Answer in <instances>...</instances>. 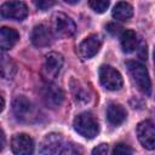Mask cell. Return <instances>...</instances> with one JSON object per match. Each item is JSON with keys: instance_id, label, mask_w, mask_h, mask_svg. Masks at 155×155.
<instances>
[{"instance_id": "cell-1", "label": "cell", "mask_w": 155, "mask_h": 155, "mask_svg": "<svg viewBox=\"0 0 155 155\" xmlns=\"http://www.w3.org/2000/svg\"><path fill=\"white\" fill-rule=\"evenodd\" d=\"M126 67L132 75L137 87L142 93L145 96H150L151 93V80L149 76V73L144 64L137 62V61H128L126 62Z\"/></svg>"}, {"instance_id": "cell-2", "label": "cell", "mask_w": 155, "mask_h": 155, "mask_svg": "<svg viewBox=\"0 0 155 155\" xmlns=\"http://www.w3.org/2000/svg\"><path fill=\"white\" fill-rule=\"evenodd\" d=\"M74 130L87 139H93L99 132V125L97 119L91 113H81L74 119Z\"/></svg>"}, {"instance_id": "cell-3", "label": "cell", "mask_w": 155, "mask_h": 155, "mask_svg": "<svg viewBox=\"0 0 155 155\" xmlns=\"http://www.w3.org/2000/svg\"><path fill=\"white\" fill-rule=\"evenodd\" d=\"M99 81L102 86L109 91H117L124 85L122 75L114 67L103 64L99 68Z\"/></svg>"}, {"instance_id": "cell-4", "label": "cell", "mask_w": 155, "mask_h": 155, "mask_svg": "<svg viewBox=\"0 0 155 155\" xmlns=\"http://www.w3.org/2000/svg\"><path fill=\"white\" fill-rule=\"evenodd\" d=\"M52 28L56 35L61 38H70L76 31V25L74 21L65 13L57 12L52 17Z\"/></svg>"}, {"instance_id": "cell-5", "label": "cell", "mask_w": 155, "mask_h": 155, "mask_svg": "<svg viewBox=\"0 0 155 155\" xmlns=\"http://www.w3.org/2000/svg\"><path fill=\"white\" fill-rule=\"evenodd\" d=\"M63 56L61 53H57V52H50L45 56V61H44V64H42V69H41V73H42V76L47 80V81H52L54 80L62 67H63Z\"/></svg>"}, {"instance_id": "cell-6", "label": "cell", "mask_w": 155, "mask_h": 155, "mask_svg": "<svg viewBox=\"0 0 155 155\" xmlns=\"http://www.w3.org/2000/svg\"><path fill=\"white\" fill-rule=\"evenodd\" d=\"M0 15L7 19L23 21L28 16V7L23 1H6L0 6Z\"/></svg>"}, {"instance_id": "cell-7", "label": "cell", "mask_w": 155, "mask_h": 155, "mask_svg": "<svg viewBox=\"0 0 155 155\" xmlns=\"http://www.w3.org/2000/svg\"><path fill=\"white\" fill-rule=\"evenodd\" d=\"M137 137L145 149L153 150L155 148V127L151 120H144L138 124Z\"/></svg>"}, {"instance_id": "cell-8", "label": "cell", "mask_w": 155, "mask_h": 155, "mask_svg": "<svg viewBox=\"0 0 155 155\" xmlns=\"http://www.w3.org/2000/svg\"><path fill=\"white\" fill-rule=\"evenodd\" d=\"M11 150L15 155H31L34 151V140L25 133H17L11 139Z\"/></svg>"}, {"instance_id": "cell-9", "label": "cell", "mask_w": 155, "mask_h": 155, "mask_svg": "<svg viewBox=\"0 0 155 155\" xmlns=\"http://www.w3.org/2000/svg\"><path fill=\"white\" fill-rule=\"evenodd\" d=\"M101 45H102V42H101V39L98 35H96V34L88 35L78 46V53L81 59H90L97 54V52L101 48Z\"/></svg>"}, {"instance_id": "cell-10", "label": "cell", "mask_w": 155, "mask_h": 155, "mask_svg": "<svg viewBox=\"0 0 155 155\" xmlns=\"http://www.w3.org/2000/svg\"><path fill=\"white\" fill-rule=\"evenodd\" d=\"M63 99H64V93L61 87H58L57 85H53L51 82H48L44 86L42 101L48 108L54 109V108L59 107L62 104Z\"/></svg>"}, {"instance_id": "cell-11", "label": "cell", "mask_w": 155, "mask_h": 155, "mask_svg": "<svg viewBox=\"0 0 155 155\" xmlns=\"http://www.w3.org/2000/svg\"><path fill=\"white\" fill-rule=\"evenodd\" d=\"M63 143V137L59 133L51 132L44 136L39 144L40 155H54Z\"/></svg>"}, {"instance_id": "cell-12", "label": "cell", "mask_w": 155, "mask_h": 155, "mask_svg": "<svg viewBox=\"0 0 155 155\" xmlns=\"http://www.w3.org/2000/svg\"><path fill=\"white\" fill-rule=\"evenodd\" d=\"M31 42L35 47H46L50 46L53 41V34L51 29L45 24H39L33 28L31 31Z\"/></svg>"}, {"instance_id": "cell-13", "label": "cell", "mask_w": 155, "mask_h": 155, "mask_svg": "<svg viewBox=\"0 0 155 155\" xmlns=\"http://www.w3.org/2000/svg\"><path fill=\"white\" fill-rule=\"evenodd\" d=\"M70 90H71L73 98L78 104H86L91 101V91L81 81H79L76 79H71L70 80Z\"/></svg>"}, {"instance_id": "cell-14", "label": "cell", "mask_w": 155, "mask_h": 155, "mask_svg": "<svg viewBox=\"0 0 155 155\" xmlns=\"http://www.w3.org/2000/svg\"><path fill=\"white\" fill-rule=\"evenodd\" d=\"M12 110H13V114L16 115L17 119L23 120V119L29 117L28 115L31 114L33 104L24 96H17L12 102Z\"/></svg>"}, {"instance_id": "cell-15", "label": "cell", "mask_w": 155, "mask_h": 155, "mask_svg": "<svg viewBox=\"0 0 155 155\" xmlns=\"http://www.w3.org/2000/svg\"><path fill=\"white\" fill-rule=\"evenodd\" d=\"M18 40H19V34L16 29L10 27L0 28V50L2 51L11 50L17 44Z\"/></svg>"}, {"instance_id": "cell-16", "label": "cell", "mask_w": 155, "mask_h": 155, "mask_svg": "<svg viewBox=\"0 0 155 155\" xmlns=\"http://www.w3.org/2000/svg\"><path fill=\"white\" fill-rule=\"evenodd\" d=\"M126 116H127V111L121 104H117V103L109 104L107 109V119L111 125L114 126L121 125L126 120Z\"/></svg>"}, {"instance_id": "cell-17", "label": "cell", "mask_w": 155, "mask_h": 155, "mask_svg": "<svg viewBox=\"0 0 155 155\" xmlns=\"http://www.w3.org/2000/svg\"><path fill=\"white\" fill-rule=\"evenodd\" d=\"M17 73V65L15 61L5 53H0V78L10 80Z\"/></svg>"}, {"instance_id": "cell-18", "label": "cell", "mask_w": 155, "mask_h": 155, "mask_svg": "<svg viewBox=\"0 0 155 155\" xmlns=\"http://www.w3.org/2000/svg\"><path fill=\"white\" fill-rule=\"evenodd\" d=\"M120 42H121V48L125 53H132L138 46V36L136 31L128 29L121 33Z\"/></svg>"}, {"instance_id": "cell-19", "label": "cell", "mask_w": 155, "mask_h": 155, "mask_svg": "<svg viewBox=\"0 0 155 155\" xmlns=\"http://www.w3.org/2000/svg\"><path fill=\"white\" fill-rule=\"evenodd\" d=\"M111 15L116 21H127L133 15V7L128 2L120 1L114 6Z\"/></svg>"}, {"instance_id": "cell-20", "label": "cell", "mask_w": 155, "mask_h": 155, "mask_svg": "<svg viewBox=\"0 0 155 155\" xmlns=\"http://www.w3.org/2000/svg\"><path fill=\"white\" fill-rule=\"evenodd\" d=\"M88 5H90V7H91L94 12H97V13H103V12H105V10L109 7L110 2H109V1H105V0H91V1H88Z\"/></svg>"}, {"instance_id": "cell-21", "label": "cell", "mask_w": 155, "mask_h": 155, "mask_svg": "<svg viewBox=\"0 0 155 155\" xmlns=\"http://www.w3.org/2000/svg\"><path fill=\"white\" fill-rule=\"evenodd\" d=\"M59 155H82V150L79 145L74 143H69L64 145V148L61 150Z\"/></svg>"}, {"instance_id": "cell-22", "label": "cell", "mask_w": 155, "mask_h": 155, "mask_svg": "<svg viewBox=\"0 0 155 155\" xmlns=\"http://www.w3.org/2000/svg\"><path fill=\"white\" fill-rule=\"evenodd\" d=\"M111 155H132V150L127 144L119 143L114 147Z\"/></svg>"}, {"instance_id": "cell-23", "label": "cell", "mask_w": 155, "mask_h": 155, "mask_svg": "<svg viewBox=\"0 0 155 155\" xmlns=\"http://www.w3.org/2000/svg\"><path fill=\"white\" fill-rule=\"evenodd\" d=\"M34 4L39 10L46 11V10H48L50 7H52L54 5V1H52V0H40V1H35Z\"/></svg>"}, {"instance_id": "cell-24", "label": "cell", "mask_w": 155, "mask_h": 155, "mask_svg": "<svg viewBox=\"0 0 155 155\" xmlns=\"http://www.w3.org/2000/svg\"><path fill=\"white\" fill-rule=\"evenodd\" d=\"M107 154H108V144L105 143L98 144L92 150V155H107Z\"/></svg>"}, {"instance_id": "cell-25", "label": "cell", "mask_w": 155, "mask_h": 155, "mask_svg": "<svg viewBox=\"0 0 155 155\" xmlns=\"http://www.w3.org/2000/svg\"><path fill=\"white\" fill-rule=\"evenodd\" d=\"M121 27L120 25H117V24H115V23H109L108 25H107V30L111 34V35H119L120 33H121Z\"/></svg>"}, {"instance_id": "cell-26", "label": "cell", "mask_w": 155, "mask_h": 155, "mask_svg": "<svg viewBox=\"0 0 155 155\" xmlns=\"http://www.w3.org/2000/svg\"><path fill=\"white\" fill-rule=\"evenodd\" d=\"M5 143H6V137H5L4 131L0 128V151H2V149L5 147Z\"/></svg>"}, {"instance_id": "cell-27", "label": "cell", "mask_w": 155, "mask_h": 155, "mask_svg": "<svg viewBox=\"0 0 155 155\" xmlns=\"http://www.w3.org/2000/svg\"><path fill=\"white\" fill-rule=\"evenodd\" d=\"M4 108H5V101H4V98L0 96V113L4 110Z\"/></svg>"}]
</instances>
